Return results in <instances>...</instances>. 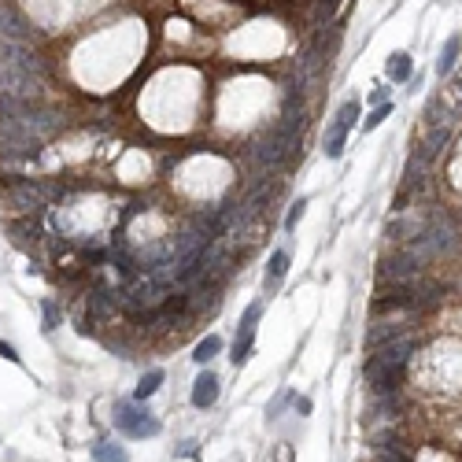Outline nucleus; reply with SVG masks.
<instances>
[{"label": "nucleus", "mask_w": 462, "mask_h": 462, "mask_svg": "<svg viewBox=\"0 0 462 462\" xmlns=\"http://www.w3.org/2000/svg\"><path fill=\"white\" fill-rule=\"evenodd\" d=\"M414 355V337L411 333H400V337L385 340V348H373V355L367 362V381L370 389L385 396V392H396L403 385V370H407V359Z\"/></svg>", "instance_id": "obj_1"}, {"label": "nucleus", "mask_w": 462, "mask_h": 462, "mask_svg": "<svg viewBox=\"0 0 462 462\" xmlns=\"http://www.w3.org/2000/svg\"><path fill=\"white\" fill-rule=\"evenodd\" d=\"M115 429L130 440H145V436H159V418H152L148 407H141L137 400H122L115 407Z\"/></svg>", "instance_id": "obj_2"}, {"label": "nucleus", "mask_w": 462, "mask_h": 462, "mask_svg": "<svg viewBox=\"0 0 462 462\" xmlns=\"http://www.w3.org/2000/svg\"><path fill=\"white\" fill-rule=\"evenodd\" d=\"M0 63L23 71V74H34V78H45V63H41V56L30 45H19V41L0 37Z\"/></svg>", "instance_id": "obj_3"}, {"label": "nucleus", "mask_w": 462, "mask_h": 462, "mask_svg": "<svg viewBox=\"0 0 462 462\" xmlns=\"http://www.w3.org/2000/svg\"><path fill=\"white\" fill-rule=\"evenodd\" d=\"M355 119H359V100L340 104L337 119H333L329 133H326V156H329V159H340V156H344V141H348V133H351V126H355Z\"/></svg>", "instance_id": "obj_4"}, {"label": "nucleus", "mask_w": 462, "mask_h": 462, "mask_svg": "<svg viewBox=\"0 0 462 462\" xmlns=\"http://www.w3.org/2000/svg\"><path fill=\"white\" fill-rule=\"evenodd\" d=\"M422 270H425V266H418L411 255L400 248L396 255H389V259L378 266V281H381V285H407V281H418V277H422Z\"/></svg>", "instance_id": "obj_5"}, {"label": "nucleus", "mask_w": 462, "mask_h": 462, "mask_svg": "<svg viewBox=\"0 0 462 462\" xmlns=\"http://www.w3.org/2000/svg\"><path fill=\"white\" fill-rule=\"evenodd\" d=\"M41 82L45 78H34V74H23V71L0 63V93L4 96H15V100H41Z\"/></svg>", "instance_id": "obj_6"}, {"label": "nucleus", "mask_w": 462, "mask_h": 462, "mask_svg": "<svg viewBox=\"0 0 462 462\" xmlns=\"http://www.w3.org/2000/svg\"><path fill=\"white\" fill-rule=\"evenodd\" d=\"M56 196H59V192L52 185H41V181H30V178H23V181H15V185H12V203H15V207H23V211H41V207H48Z\"/></svg>", "instance_id": "obj_7"}, {"label": "nucleus", "mask_w": 462, "mask_h": 462, "mask_svg": "<svg viewBox=\"0 0 462 462\" xmlns=\"http://www.w3.org/2000/svg\"><path fill=\"white\" fill-rule=\"evenodd\" d=\"M0 37H4V41H19V45H34L41 34H37V26L30 23L26 15H19L12 4H0Z\"/></svg>", "instance_id": "obj_8"}, {"label": "nucleus", "mask_w": 462, "mask_h": 462, "mask_svg": "<svg viewBox=\"0 0 462 462\" xmlns=\"http://www.w3.org/2000/svg\"><path fill=\"white\" fill-rule=\"evenodd\" d=\"M259 315H263V304H252L248 311H244L241 318V329H237V340H233V367H244L252 355V344H255V326H259Z\"/></svg>", "instance_id": "obj_9"}, {"label": "nucleus", "mask_w": 462, "mask_h": 462, "mask_svg": "<svg viewBox=\"0 0 462 462\" xmlns=\"http://www.w3.org/2000/svg\"><path fill=\"white\" fill-rule=\"evenodd\" d=\"M219 373L203 370L196 381H192V407H200V411H207V407H214V400H219Z\"/></svg>", "instance_id": "obj_10"}, {"label": "nucleus", "mask_w": 462, "mask_h": 462, "mask_svg": "<svg viewBox=\"0 0 462 462\" xmlns=\"http://www.w3.org/2000/svg\"><path fill=\"white\" fill-rule=\"evenodd\" d=\"M288 274V252L285 248H277L270 255V263H266V277H263V288L266 293H274L277 285H281V277Z\"/></svg>", "instance_id": "obj_11"}, {"label": "nucleus", "mask_w": 462, "mask_h": 462, "mask_svg": "<svg viewBox=\"0 0 462 462\" xmlns=\"http://www.w3.org/2000/svg\"><path fill=\"white\" fill-rule=\"evenodd\" d=\"M447 137H451V130L444 122H433V130H429V137H425V145H422V152H418V159H422V163H429V159H433L440 148L447 145Z\"/></svg>", "instance_id": "obj_12"}, {"label": "nucleus", "mask_w": 462, "mask_h": 462, "mask_svg": "<svg viewBox=\"0 0 462 462\" xmlns=\"http://www.w3.org/2000/svg\"><path fill=\"white\" fill-rule=\"evenodd\" d=\"M89 311L93 318H107L119 311V293H107V288H96V293L89 296Z\"/></svg>", "instance_id": "obj_13"}, {"label": "nucleus", "mask_w": 462, "mask_h": 462, "mask_svg": "<svg viewBox=\"0 0 462 462\" xmlns=\"http://www.w3.org/2000/svg\"><path fill=\"white\" fill-rule=\"evenodd\" d=\"M459 48H462L459 37H447V41H444V48H440V59H436V74H440V78H444V74H451V67H455V59H459Z\"/></svg>", "instance_id": "obj_14"}, {"label": "nucleus", "mask_w": 462, "mask_h": 462, "mask_svg": "<svg viewBox=\"0 0 462 462\" xmlns=\"http://www.w3.org/2000/svg\"><path fill=\"white\" fill-rule=\"evenodd\" d=\"M411 56H407V52H392V56H389V67H385V71H389V78L392 82H407V78H411Z\"/></svg>", "instance_id": "obj_15"}, {"label": "nucleus", "mask_w": 462, "mask_h": 462, "mask_svg": "<svg viewBox=\"0 0 462 462\" xmlns=\"http://www.w3.org/2000/svg\"><path fill=\"white\" fill-rule=\"evenodd\" d=\"M159 385H163V370H148L145 378H141V385H137L133 400H137V403H145L148 396H156V392H159Z\"/></svg>", "instance_id": "obj_16"}, {"label": "nucleus", "mask_w": 462, "mask_h": 462, "mask_svg": "<svg viewBox=\"0 0 462 462\" xmlns=\"http://www.w3.org/2000/svg\"><path fill=\"white\" fill-rule=\"evenodd\" d=\"M93 459H96V462H130V455H126V447H119V444H107V440H100V444L93 447Z\"/></svg>", "instance_id": "obj_17"}, {"label": "nucleus", "mask_w": 462, "mask_h": 462, "mask_svg": "<svg viewBox=\"0 0 462 462\" xmlns=\"http://www.w3.org/2000/svg\"><path fill=\"white\" fill-rule=\"evenodd\" d=\"M219 351H222V337H214V333H211V337H203V340L196 344V351H192V359L207 367V362H211L214 355H219Z\"/></svg>", "instance_id": "obj_18"}, {"label": "nucleus", "mask_w": 462, "mask_h": 462, "mask_svg": "<svg viewBox=\"0 0 462 462\" xmlns=\"http://www.w3.org/2000/svg\"><path fill=\"white\" fill-rule=\"evenodd\" d=\"M389 115H392V104H389V100L378 104V107L370 111V119H362V130H378V126H381L385 119H389Z\"/></svg>", "instance_id": "obj_19"}, {"label": "nucleus", "mask_w": 462, "mask_h": 462, "mask_svg": "<svg viewBox=\"0 0 462 462\" xmlns=\"http://www.w3.org/2000/svg\"><path fill=\"white\" fill-rule=\"evenodd\" d=\"M337 8H340V0H318L315 4V23H329V19L337 15Z\"/></svg>", "instance_id": "obj_20"}, {"label": "nucleus", "mask_w": 462, "mask_h": 462, "mask_svg": "<svg viewBox=\"0 0 462 462\" xmlns=\"http://www.w3.org/2000/svg\"><path fill=\"white\" fill-rule=\"evenodd\" d=\"M304 211H307V200H296V203H293V211H288V219H285V230H288V233L296 230V222L304 219Z\"/></svg>", "instance_id": "obj_21"}, {"label": "nucleus", "mask_w": 462, "mask_h": 462, "mask_svg": "<svg viewBox=\"0 0 462 462\" xmlns=\"http://www.w3.org/2000/svg\"><path fill=\"white\" fill-rule=\"evenodd\" d=\"M378 462H411V459H407V455H400V451H396L392 444H389V447L381 444V447H378Z\"/></svg>", "instance_id": "obj_22"}, {"label": "nucleus", "mask_w": 462, "mask_h": 462, "mask_svg": "<svg viewBox=\"0 0 462 462\" xmlns=\"http://www.w3.org/2000/svg\"><path fill=\"white\" fill-rule=\"evenodd\" d=\"M45 329H56V322H59V311H56V304H52V299H45Z\"/></svg>", "instance_id": "obj_23"}, {"label": "nucleus", "mask_w": 462, "mask_h": 462, "mask_svg": "<svg viewBox=\"0 0 462 462\" xmlns=\"http://www.w3.org/2000/svg\"><path fill=\"white\" fill-rule=\"evenodd\" d=\"M0 359H8V362H19V355H15V348H12V344H4V340H0Z\"/></svg>", "instance_id": "obj_24"}]
</instances>
